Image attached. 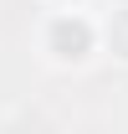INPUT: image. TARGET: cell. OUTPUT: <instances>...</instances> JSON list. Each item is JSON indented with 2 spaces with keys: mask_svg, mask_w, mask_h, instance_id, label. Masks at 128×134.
<instances>
[{
  "mask_svg": "<svg viewBox=\"0 0 128 134\" xmlns=\"http://www.w3.org/2000/svg\"><path fill=\"white\" fill-rule=\"evenodd\" d=\"M41 52L51 67H87L103 52V21L87 10H51L41 21Z\"/></svg>",
  "mask_w": 128,
  "mask_h": 134,
  "instance_id": "6da1fadb",
  "label": "cell"
},
{
  "mask_svg": "<svg viewBox=\"0 0 128 134\" xmlns=\"http://www.w3.org/2000/svg\"><path fill=\"white\" fill-rule=\"evenodd\" d=\"M103 52L128 67V5H118L113 16H103Z\"/></svg>",
  "mask_w": 128,
  "mask_h": 134,
  "instance_id": "7a4b0ae2",
  "label": "cell"
},
{
  "mask_svg": "<svg viewBox=\"0 0 128 134\" xmlns=\"http://www.w3.org/2000/svg\"><path fill=\"white\" fill-rule=\"evenodd\" d=\"M51 10H87V0H46Z\"/></svg>",
  "mask_w": 128,
  "mask_h": 134,
  "instance_id": "3957f363",
  "label": "cell"
}]
</instances>
